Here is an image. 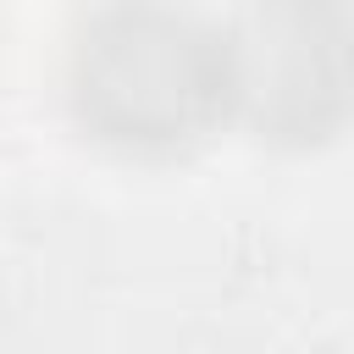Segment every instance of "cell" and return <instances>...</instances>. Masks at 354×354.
Here are the masks:
<instances>
[{
    "label": "cell",
    "instance_id": "cell-1",
    "mask_svg": "<svg viewBox=\"0 0 354 354\" xmlns=\"http://www.w3.org/2000/svg\"><path fill=\"white\" fill-rule=\"evenodd\" d=\"M66 111L127 160H177L232 116L227 33L183 0H100L66 50Z\"/></svg>",
    "mask_w": 354,
    "mask_h": 354
},
{
    "label": "cell",
    "instance_id": "cell-2",
    "mask_svg": "<svg viewBox=\"0 0 354 354\" xmlns=\"http://www.w3.org/2000/svg\"><path fill=\"white\" fill-rule=\"evenodd\" d=\"M221 33L232 66V116L277 144H315L337 127L348 33L332 0H249Z\"/></svg>",
    "mask_w": 354,
    "mask_h": 354
}]
</instances>
